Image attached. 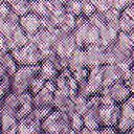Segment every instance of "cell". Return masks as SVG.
I'll list each match as a JSON object with an SVG mask.
<instances>
[{"instance_id": "6da1fadb", "label": "cell", "mask_w": 134, "mask_h": 134, "mask_svg": "<svg viewBox=\"0 0 134 134\" xmlns=\"http://www.w3.org/2000/svg\"><path fill=\"white\" fill-rule=\"evenodd\" d=\"M40 63L36 65H20L12 76L10 91L17 95L28 90L30 82L38 75Z\"/></svg>"}, {"instance_id": "7a4b0ae2", "label": "cell", "mask_w": 134, "mask_h": 134, "mask_svg": "<svg viewBox=\"0 0 134 134\" xmlns=\"http://www.w3.org/2000/svg\"><path fill=\"white\" fill-rule=\"evenodd\" d=\"M67 125L69 124L62 119L61 111L57 108H53L51 112L41 121L42 132L45 133H61Z\"/></svg>"}, {"instance_id": "3957f363", "label": "cell", "mask_w": 134, "mask_h": 134, "mask_svg": "<svg viewBox=\"0 0 134 134\" xmlns=\"http://www.w3.org/2000/svg\"><path fill=\"white\" fill-rule=\"evenodd\" d=\"M102 73V85L110 86L114 82L121 80L122 71L117 66V64H104L100 65Z\"/></svg>"}, {"instance_id": "277c9868", "label": "cell", "mask_w": 134, "mask_h": 134, "mask_svg": "<svg viewBox=\"0 0 134 134\" xmlns=\"http://www.w3.org/2000/svg\"><path fill=\"white\" fill-rule=\"evenodd\" d=\"M19 25L23 28L26 34H35L41 28L40 24V17L32 12H29L20 17Z\"/></svg>"}, {"instance_id": "5b68a950", "label": "cell", "mask_w": 134, "mask_h": 134, "mask_svg": "<svg viewBox=\"0 0 134 134\" xmlns=\"http://www.w3.org/2000/svg\"><path fill=\"white\" fill-rule=\"evenodd\" d=\"M109 88H110V95L117 104H121L122 102H125L131 94L130 89L121 80L114 82L109 86Z\"/></svg>"}, {"instance_id": "8992f818", "label": "cell", "mask_w": 134, "mask_h": 134, "mask_svg": "<svg viewBox=\"0 0 134 134\" xmlns=\"http://www.w3.org/2000/svg\"><path fill=\"white\" fill-rule=\"evenodd\" d=\"M31 103L34 107H43V106L53 107V92L43 87L37 94L34 95Z\"/></svg>"}, {"instance_id": "52a82bcc", "label": "cell", "mask_w": 134, "mask_h": 134, "mask_svg": "<svg viewBox=\"0 0 134 134\" xmlns=\"http://www.w3.org/2000/svg\"><path fill=\"white\" fill-rule=\"evenodd\" d=\"M21 105L20 100H19V96L15 93H13L12 91L7 92L5 94V96L2 98L1 100V108L3 111H6L13 115L16 114L17 109L19 108V106Z\"/></svg>"}, {"instance_id": "ba28073f", "label": "cell", "mask_w": 134, "mask_h": 134, "mask_svg": "<svg viewBox=\"0 0 134 134\" xmlns=\"http://www.w3.org/2000/svg\"><path fill=\"white\" fill-rule=\"evenodd\" d=\"M58 73H59V71L55 69L54 65L52 64V62L50 60L45 59L40 63V68H39L38 75L41 76L42 79H44L45 81L53 80L57 76Z\"/></svg>"}, {"instance_id": "9c48e42d", "label": "cell", "mask_w": 134, "mask_h": 134, "mask_svg": "<svg viewBox=\"0 0 134 134\" xmlns=\"http://www.w3.org/2000/svg\"><path fill=\"white\" fill-rule=\"evenodd\" d=\"M89 27H90V23L88 22V20L84 24L74 27L72 34H73V37H74V40H75V43H76L77 47H84L85 39H86Z\"/></svg>"}, {"instance_id": "30bf717a", "label": "cell", "mask_w": 134, "mask_h": 134, "mask_svg": "<svg viewBox=\"0 0 134 134\" xmlns=\"http://www.w3.org/2000/svg\"><path fill=\"white\" fill-rule=\"evenodd\" d=\"M54 107L50 106H43V107H34L30 113L26 116L28 119L31 120H37V121H42L53 109Z\"/></svg>"}, {"instance_id": "8fae6325", "label": "cell", "mask_w": 134, "mask_h": 134, "mask_svg": "<svg viewBox=\"0 0 134 134\" xmlns=\"http://www.w3.org/2000/svg\"><path fill=\"white\" fill-rule=\"evenodd\" d=\"M18 122L17 118L15 117V115L3 111L2 110V114H1V120H0V132L1 133H5L7 134V131Z\"/></svg>"}, {"instance_id": "7c38bea8", "label": "cell", "mask_w": 134, "mask_h": 134, "mask_svg": "<svg viewBox=\"0 0 134 134\" xmlns=\"http://www.w3.org/2000/svg\"><path fill=\"white\" fill-rule=\"evenodd\" d=\"M10 37L14 39V41L16 42V44H17L18 47L24 46V45L27 43V41H28V39H27V34L23 30V28H22L19 24L15 26V28H14V30H13Z\"/></svg>"}, {"instance_id": "4fadbf2b", "label": "cell", "mask_w": 134, "mask_h": 134, "mask_svg": "<svg viewBox=\"0 0 134 134\" xmlns=\"http://www.w3.org/2000/svg\"><path fill=\"white\" fill-rule=\"evenodd\" d=\"M74 103V110L76 113L81 114L82 116L88 111V105H87V97L77 93L76 96L72 99Z\"/></svg>"}, {"instance_id": "5bb4252c", "label": "cell", "mask_w": 134, "mask_h": 134, "mask_svg": "<svg viewBox=\"0 0 134 134\" xmlns=\"http://www.w3.org/2000/svg\"><path fill=\"white\" fill-rule=\"evenodd\" d=\"M10 9L18 14L20 17L30 12V4L29 0H19L15 4L10 5Z\"/></svg>"}, {"instance_id": "9a60e30c", "label": "cell", "mask_w": 134, "mask_h": 134, "mask_svg": "<svg viewBox=\"0 0 134 134\" xmlns=\"http://www.w3.org/2000/svg\"><path fill=\"white\" fill-rule=\"evenodd\" d=\"M98 41H99V30H98L97 27L90 24V27L88 29V32H87V36H86V39H85L84 47L87 46V45H90V44H94Z\"/></svg>"}, {"instance_id": "2e32d148", "label": "cell", "mask_w": 134, "mask_h": 134, "mask_svg": "<svg viewBox=\"0 0 134 134\" xmlns=\"http://www.w3.org/2000/svg\"><path fill=\"white\" fill-rule=\"evenodd\" d=\"M32 108H34L32 103H24V104H21L19 106V108L17 109V111H16L15 117L17 118V120L23 119L24 117H26L30 113V111L32 110Z\"/></svg>"}, {"instance_id": "e0dca14e", "label": "cell", "mask_w": 134, "mask_h": 134, "mask_svg": "<svg viewBox=\"0 0 134 134\" xmlns=\"http://www.w3.org/2000/svg\"><path fill=\"white\" fill-rule=\"evenodd\" d=\"M44 84H45V80L42 79L41 76L37 75V76H35V77L32 79V81L30 82L28 91H29L32 95H35V94H37V93L44 87Z\"/></svg>"}, {"instance_id": "ac0fdd59", "label": "cell", "mask_w": 134, "mask_h": 134, "mask_svg": "<svg viewBox=\"0 0 134 134\" xmlns=\"http://www.w3.org/2000/svg\"><path fill=\"white\" fill-rule=\"evenodd\" d=\"M84 121H83V116L76 112L72 113L70 115V127L74 130V132H80V130L83 128Z\"/></svg>"}, {"instance_id": "d6986e66", "label": "cell", "mask_w": 134, "mask_h": 134, "mask_svg": "<svg viewBox=\"0 0 134 134\" xmlns=\"http://www.w3.org/2000/svg\"><path fill=\"white\" fill-rule=\"evenodd\" d=\"M89 74V68L88 67H82L80 69H76L75 71L72 72V76L77 81V83H83L87 81Z\"/></svg>"}, {"instance_id": "ffe728a7", "label": "cell", "mask_w": 134, "mask_h": 134, "mask_svg": "<svg viewBox=\"0 0 134 134\" xmlns=\"http://www.w3.org/2000/svg\"><path fill=\"white\" fill-rule=\"evenodd\" d=\"M120 14H121L120 10H117V9H115V8L110 7L108 10H106V12L103 14V16H104L105 22L108 23V22H111V21H113V20L119 19Z\"/></svg>"}, {"instance_id": "44dd1931", "label": "cell", "mask_w": 134, "mask_h": 134, "mask_svg": "<svg viewBox=\"0 0 134 134\" xmlns=\"http://www.w3.org/2000/svg\"><path fill=\"white\" fill-rule=\"evenodd\" d=\"M96 12L95 6L90 2V1H82V15L88 18L92 14Z\"/></svg>"}, {"instance_id": "7402d4cb", "label": "cell", "mask_w": 134, "mask_h": 134, "mask_svg": "<svg viewBox=\"0 0 134 134\" xmlns=\"http://www.w3.org/2000/svg\"><path fill=\"white\" fill-rule=\"evenodd\" d=\"M90 2L95 6L96 12H98L100 14H104L106 10H108L110 8L107 0H90Z\"/></svg>"}, {"instance_id": "603a6c76", "label": "cell", "mask_w": 134, "mask_h": 134, "mask_svg": "<svg viewBox=\"0 0 134 134\" xmlns=\"http://www.w3.org/2000/svg\"><path fill=\"white\" fill-rule=\"evenodd\" d=\"M99 96H100V105L102 106H112V105L116 104L110 94H99Z\"/></svg>"}, {"instance_id": "cb8c5ba5", "label": "cell", "mask_w": 134, "mask_h": 134, "mask_svg": "<svg viewBox=\"0 0 134 134\" xmlns=\"http://www.w3.org/2000/svg\"><path fill=\"white\" fill-rule=\"evenodd\" d=\"M6 20H7L9 23H12V24L18 25L19 22H20V16H19L18 14H16L14 10L10 9V10L8 12L7 16H6Z\"/></svg>"}, {"instance_id": "d4e9b609", "label": "cell", "mask_w": 134, "mask_h": 134, "mask_svg": "<svg viewBox=\"0 0 134 134\" xmlns=\"http://www.w3.org/2000/svg\"><path fill=\"white\" fill-rule=\"evenodd\" d=\"M18 96H19V100H20L21 104H24V103H31V102H32V97H34V95H32L28 90L25 91V92H23V93H21V94H19Z\"/></svg>"}, {"instance_id": "484cf974", "label": "cell", "mask_w": 134, "mask_h": 134, "mask_svg": "<svg viewBox=\"0 0 134 134\" xmlns=\"http://www.w3.org/2000/svg\"><path fill=\"white\" fill-rule=\"evenodd\" d=\"M121 12H122L124 14H126L127 16H129V17L131 18V20L134 22V3L128 5V6H127L125 9H122Z\"/></svg>"}, {"instance_id": "4316f807", "label": "cell", "mask_w": 134, "mask_h": 134, "mask_svg": "<svg viewBox=\"0 0 134 134\" xmlns=\"http://www.w3.org/2000/svg\"><path fill=\"white\" fill-rule=\"evenodd\" d=\"M99 133H115L117 132L116 128L114 126H102L98 129Z\"/></svg>"}, {"instance_id": "83f0119b", "label": "cell", "mask_w": 134, "mask_h": 134, "mask_svg": "<svg viewBox=\"0 0 134 134\" xmlns=\"http://www.w3.org/2000/svg\"><path fill=\"white\" fill-rule=\"evenodd\" d=\"M125 84L128 86V88L130 89L131 93H134V73L131 72V75L129 76L128 80L125 81Z\"/></svg>"}, {"instance_id": "f1b7e54d", "label": "cell", "mask_w": 134, "mask_h": 134, "mask_svg": "<svg viewBox=\"0 0 134 134\" xmlns=\"http://www.w3.org/2000/svg\"><path fill=\"white\" fill-rule=\"evenodd\" d=\"M44 87L46 89H48L49 91H51V92H54L57 90V87H55V84H54L53 80H47V81H45Z\"/></svg>"}, {"instance_id": "f546056e", "label": "cell", "mask_w": 134, "mask_h": 134, "mask_svg": "<svg viewBox=\"0 0 134 134\" xmlns=\"http://www.w3.org/2000/svg\"><path fill=\"white\" fill-rule=\"evenodd\" d=\"M0 49L7 50L6 47H5V37L3 35H1V34H0Z\"/></svg>"}, {"instance_id": "4dcf8cb0", "label": "cell", "mask_w": 134, "mask_h": 134, "mask_svg": "<svg viewBox=\"0 0 134 134\" xmlns=\"http://www.w3.org/2000/svg\"><path fill=\"white\" fill-rule=\"evenodd\" d=\"M126 102H127L128 104H130V105H131V106L134 108V93H133L132 95L130 94V95H129V97L126 99Z\"/></svg>"}, {"instance_id": "1f68e13d", "label": "cell", "mask_w": 134, "mask_h": 134, "mask_svg": "<svg viewBox=\"0 0 134 134\" xmlns=\"http://www.w3.org/2000/svg\"><path fill=\"white\" fill-rule=\"evenodd\" d=\"M6 74H7V73H6L5 68H4V67H3V66L0 64V81H1V80H2V79H3V77L6 75Z\"/></svg>"}, {"instance_id": "d6a6232c", "label": "cell", "mask_w": 134, "mask_h": 134, "mask_svg": "<svg viewBox=\"0 0 134 134\" xmlns=\"http://www.w3.org/2000/svg\"><path fill=\"white\" fill-rule=\"evenodd\" d=\"M128 36H129V38H130L131 42H132V43L134 44V30H132V31L128 32Z\"/></svg>"}, {"instance_id": "836d02e7", "label": "cell", "mask_w": 134, "mask_h": 134, "mask_svg": "<svg viewBox=\"0 0 134 134\" xmlns=\"http://www.w3.org/2000/svg\"><path fill=\"white\" fill-rule=\"evenodd\" d=\"M130 59H131L132 62L134 63V46H133L132 49H131V52H130Z\"/></svg>"}, {"instance_id": "e575fe53", "label": "cell", "mask_w": 134, "mask_h": 134, "mask_svg": "<svg viewBox=\"0 0 134 134\" xmlns=\"http://www.w3.org/2000/svg\"><path fill=\"white\" fill-rule=\"evenodd\" d=\"M19 0H5V2L10 6V5H13V4H15L16 2H18Z\"/></svg>"}, {"instance_id": "d590c367", "label": "cell", "mask_w": 134, "mask_h": 134, "mask_svg": "<svg viewBox=\"0 0 134 134\" xmlns=\"http://www.w3.org/2000/svg\"><path fill=\"white\" fill-rule=\"evenodd\" d=\"M128 132H129V133H132V134H134V125H133V126L130 128V130H129Z\"/></svg>"}, {"instance_id": "8d00e7d4", "label": "cell", "mask_w": 134, "mask_h": 134, "mask_svg": "<svg viewBox=\"0 0 134 134\" xmlns=\"http://www.w3.org/2000/svg\"><path fill=\"white\" fill-rule=\"evenodd\" d=\"M130 69H131V72H132V73H134V63L132 64V66H131V68H130Z\"/></svg>"}]
</instances>
